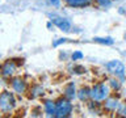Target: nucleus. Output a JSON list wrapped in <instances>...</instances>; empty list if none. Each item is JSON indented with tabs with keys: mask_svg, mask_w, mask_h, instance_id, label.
Here are the masks:
<instances>
[{
	"mask_svg": "<svg viewBox=\"0 0 126 118\" xmlns=\"http://www.w3.org/2000/svg\"><path fill=\"white\" fill-rule=\"evenodd\" d=\"M55 104H57V114H55L57 118L68 117L72 112V104L70 102V98H61Z\"/></svg>",
	"mask_w": 126,
	"mask_h": 118,
	"instance_id": "1",
	"label": "nucleus"
},
{
	"mask_svg": "<svg viewBox=\"0 0 126 118\" xmlns=\"http://www.w3.org/2000/svg\"><path fill=\"white\" fill-rule=\"evenodd\" d=\"M16 106V98L13 97V94L11 92H3L1 96H0V109L1 112L7 113L11 112Z\"/></svg>",
	"mask_w": 126,
	"mask_h": 118,
	"instance_id": "2",
	"label": "nucleus"
},
{
	"mask_svg": "<svg viewBox=\"0 0 126 118\" xmlns=\"http://www.w3.org/2000/svg\"><path fill=\"white\" fill-rule=\"evenodd\" d=\"M109 96V88L104 83H98L91 89V97L94 101H102Z\"/></svg>",
	"mask_w": 126,
	"mask_h": 118,
	"instance_id": "3",
	"label": "nucleus"
},
{
	"mask_svg": "<svg viewBox=\"0 0 126 118\" xmlns=\"http://www.w3.org/2000/svg\"><path fill=\"white\" fill-rule=\"evenodd\" d=\"M106 70L109 71V74L114 75V76H120V77H124L125 75V66L124 63L120 62V60H110L106 63Z\"/></svg>",
	"mask_w": 126,
	"mask_h": 118,
	"instance_id": "4",
	"label": "nucleus"
},
{
	"mask_svg": "<svg viewBox=\"0 0 126 118\" xmlns=\"http://www.w3.org/2000/svg\"><path fill=\"white\" fill-rule=\"evenodd\" d=\"M49 17L51 20V22H53L55 26H58L61 30H63V31H70L71 30V24L67 18L57 16V15H49Z\"/></svg>",
	"mask_w": 126,
	"mask_h": 118,
	"instance_id": "5",
	"label": "nucleus"
},
{
	"mask_svg": "<svg viewBox=\"0 0 126 118\" xmlns=\"http://www.w3.org/2000/svg\"><path fill=\"white\" fill-rule=\"evenodd\" d=\"M15 71H16V64H15L13 60H7L4 64L1 66V75H3L4 77L13 75Z\"/></svg>",
	"mask_w": 126,
	"mask_h": 118,
	"instance_id": "6",
	"label": "nucleus"
},
{
	"mask_svg": "<svg viewBox=\"0 0 126 118\" xmlns=\"http://www.w3.org/2000/svg\"><path fill=\"white\" fill-rule=\"evenodd\" d=\"M12 88H13L15 92H17V93H24L25 92V89H26V84H25V81L22 80V79H20V77H16L12 80Z\"/></svg>",
	"mask_w": 126,
	"mask_h": 118,
	"instance_id": "7",
	"label": "nucleus"
},
{
	"mask_svg": "<svg viewBox=\"0 0 126 118\" xmlns=\"http://www.w3.org/2000/svg\"><path fill=\"white\" fill-rule=\"evenodd\" d=\"M43 108H45V113L47 117H55V114H57V104L47 100L43 104Z\"/></svg>",
	"mask_w": 126,
	"mask_h": 118,
	"instance_id": "8",
	"label": "nucleus"
},
{
	"mask_svg": "<svg viewBox=\"0 0 126 118\" xmlns=\"http://www.w3.org/2000/svg\"><path fill=\"white\" fill-rule=\"evenodd\" d=\"M67 3V5L72 7V8H81V7H87L89 5L92 0H64Z\"/></svg>",
	"mask_w": 126,
	"mask_h": 118,
	"instance_id": "9",
	"label": "nucleus"
},
{
	"mask_svg": "<svg viewBox=\"0 0 126 118\" xmlns=\"http://www.w3.org/2000/svg\"><path fill=\"white\" fill-rule=\"evenodd\" d=\"M118 106H120V104H118V100H116V98H109L105 102V109L109 110V112H116Z\"/></svg>",
	"mask_w": 126,
	"mask_h": 118,
	"instance_id": "10",
	"label": "nucleus"
},
{
	"mask_svg": "<svg viewBox=\"0 0 126 118\" xmlns=\"http://www.w3.org/2000/svg\"><path fill=\"white\" fill-rule=\"evenodd\" d=\"M64 94H66L67 98H70V100H72V98L75 97V84L74 83H70V84L66 87Z\"/></svg>",
	"mask_w": 126,
	"mask_h": 118,
	"instance_id": "11",
	"label": "nucleus"
},
{
	"mask_svg": "<svg viewBox=\"0 0 126 118\" xmlns=\"http://www.w3.org/2000/svg\"><path fill=\"white\" fill-rule=\"evenodd\" d=\"M78 97L80 98L81 101L88 100V97H91V89H88V88H81L80 90H79V93H78Z\"/></svg>",
	"mask_w": 126,
	"mask_h": 118,
	"instance_id": "12",
	"label": "nucleus"
},
{
	"mask_svg": "<svg viewBox=\"0 0 126 118\" xmlns=\"http://www.w3.org/2000/svg\"><path fill=\"white\" fill-rule=\"evenodd\" d=\"M93 41H94V42H97V43H102V45H113V43H114L113 38H110V37H105V38L94 37V38H93Z\"/></svg>",
	"mask_w": 126,
	"mask_h": 118,
	"instance_id": "13",
	"label": "nucleus"
},
{
	"mask_svg": "<svg viewBox=\"0 0 126 118\" xmlns=\"http://www.w3.org/2000/svg\"><path fill=\"white\" fill-rule=\"evenodd\" d=\"M43 94V88L41 85H34L33 87V89H32V93H30V96L32 97H38V96H42Z\"/></svg>",
	"mask_w": 126,
	"mask_h": 118,
	"instance_id": "14",
	"label": "nucleus"
},
{
	"mask_svg": "<svg viewBox=\"0 0 126 118\" xmlns=\"http://www.w3.org/2000/svg\"><path fill=\"white\" fill-rule=\"evenodd\" d=\"M117 112H118V114H120V116L126 117V102H124V104H121L120 106H118Z\"/></svg>",
	"mask_w": 126,
	"mask_h": 118,
	"instance_id": "15",
	"label": "nucleus"
},
{
	"mask_svg": "<svg viewBox=\"0 0 126 118\" xmlns=\"http://www.w3.org/2000/svg\"><path fill=\"white\" fill-rule=\"evenodd\" d=\"M71 58H72V60H79V59L83 58V53H81V51H75Z\"/></svg>",
	"mask_w": 126,
	"mask_h": 118,
	"instance_id": "16",
	"label": "nucleus"
},
{
	"mask_svg": "<svg viewBox=\"0 0 126 118\" xmlns=\"http://www.w3.org/2000/svg\"><path fill=\"white\" fill-rule=\"evenodd\" d=\"M97 3L101 7H109L112 4V0H97Z\"/></svg>",
	"mask_w": 126,
	"mask_h": 118,
	"instance_id": "17",
	"label": "nucleus"
},
{
	"mask_svg": "<svg viewBox=\"0 0 126 118\" xmlns=\"http://www.w3.org/2000/svg\"><path fill=\"white\" fill-rule=\"evenodd\" d=\"M110 85H112L113 89H118V88H120V83H118L117 80H114V79L110 80Z\"/></svg>",
	"mask_w": 126,
	"mask_h": 118,
	"instance_id": "18",
	"label": "nucleus"
},
{
	"mask_svg": "<svg viewBox=\"0 0 126 118\" xmlns=\"http://www.w3.org/2000/svg\"><path fill=\"white\" fill-rule=\"evenodd\" d=\"M66 41H67V38H59L58 41H55V42L53 43V46L57 47V46H59V45H62V43H64Z\"/></svg>",
	"mask_w": 126,
	"mask_h": 118,
	"instance_id": "19",
	"label": "nucleus"
},
{
	"mask_svg": "<svg viewBox=\"0 0 126 118\" xmlns=\"http://www.w3.org/2000/svg\"><path fill=\"white\" fill-rule=\"evenodd\" d=\"M51 5H54V7H58L59 4H61V0H47Z\"/></svg>",
	"mask_w": 126,
	"mask_h": 118,
	"instance_id": "20",
	"label": "nucleus"
}]
</instances>
